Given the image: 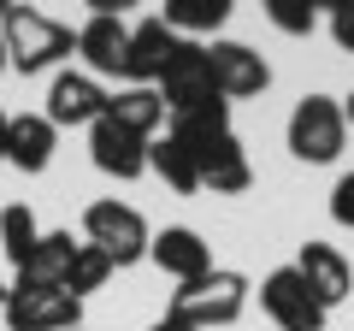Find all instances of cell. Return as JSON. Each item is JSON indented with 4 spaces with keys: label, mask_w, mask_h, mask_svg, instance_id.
Listing matches in <instances>:
<instances>
[{
    "label": "cell",
    "mask_w": 354,
    "mask_h": 331,
    "mask_svg": "<svg viewBox=\"0 0 354 331\" xmlns=\"http://www.w3.org/2000/svg\"><path fill=\"white\" fill-rule=\"evenodd\" d=\"M71 255H77L71 231H41V237H36V249L24 255V267H18V284L65 290V272H71Z\"/></svg>",
    "instance_id": "16"
},
{
    "label": "cell",
    "mask_w": 354,
    "mask_h": 331,
    "mask_svg": "<svg viewBox=\"0 0 354 331\" xmlns=\"http://www.w3.org/2000/svg\"><path fill=\"white\" fill-rule=\"evenodd\" d=\"M0 314H6L12 331H77L83 325V302L71 290H41V284H12Z\"/></svg>",
    "instance_id": "6"
},
{
    "label": "cell",
    "mask_w": 354,
    "mask_h": 331,
    "mask_svg": "<svg viewBox=\"0 0 354 331\" xmlns=\"http://www.w3.org/2000/svg\"><path fill=\"white\" fill-rule=\"evenodd\" d=\"M53 142H59V130H53L41 113H18L12 130H6V160H12L18 172H48Z\"/></svg>",
    "instance_id": "17"
},
{
    "label": "cell",
    "mask_w": 354,
    "mask_h": 331,
    "mask_svg": "<svg viewBox=\"0 0 354 331\" xmlns=\"http://www.w3.org/2000/svg\"><path fill=\"white\" fill-rule=\"evenodd\" d=\"M36 237H41V225H36V213H30L24 202L0 207V249H6V260H12V272L24 267V255L36 249Z\"/></svg>",
    "instance_id": "22"
},
{
    "label": "cell",
    "mask_w": 354,
    "mask_h": 331,
    "mask_svg": "<svg viewBox=\"0 0 354 331\" xmlns=\"http://www.w3.org/2000/svg\"><path fill=\"white\" fill-rule=\"evenodd\" d=\"M148 260H153L160 272H171L177 284H195V278L213 272V249H207L201 231H189V225H165L160 237L148 242Z\"/></svg>",
    "instance_id": "14"
},
{
    "label": "cell",
    "mask_w": 354,
    "mask_h": 331,
    "mask_svg": "<svg viewBox=\"0 0 354 331\" xmlns=\"http://www.w3.org/2000/svg\"><path fill=\"white\" fill-rule=\"evenodd\" d=\"M207 71H213V89L225 101H248L272 83V65L248 48V42H207Z\"/></svg>",
    "instance_id": "8"
},
{
    "label": "cell",
    "mask_w": 354,
    "mask_h": 331,
    "mask_svg": "<svg viewBox=\"0 0 354 331\" xmlns=\"http://www.w3.org/2000/svg\"><path fill=\"white\" fill-rule=\"evenodd\" d=\"M148 172H160L177 195H195L201 190V166H195V148H183L177 136L165 142H148Z\"/></svg>",
    "instance_id": "19"
},
{
    "label": "cell",
    "mask_w": 354,
    "mask_h": 331,
    "mask_svg": "<svg viewBox=\"0 0 354 331\" xmlns=\"http://www.w3.org/2000/svg\"><path fill=\"white\" fill-rule=\"evenodd\" d=\"M0 307H6V284H0Z\"/></svg>",
    "instance_id": "31"
},
{
    "label": "cell",
    "mask_w": 354,
    "mask_h": 331,
    "mask_svg": "<svg viewBox=\"0 0 354 331\" xmlns=\"http://www.w3.org/2000/svg\"><path fill=\"white\" fill-rule=\"evenodd\" d=\"M266 18H272L283 36H313V24H319V12L307 0H266Z\"/></svg>",
    "instance_id": "24"
},
{
    "label": "cell",
    "mask_w": 354,
    "mask_h": 331,
    "mask_svg": "<svg viewBox=\"0 0 354 331\" xmlns=\"http://www.w3.org/2000/svg\"><path fill=\"white\" fill-rule=\"evenodd\" d=\"M88 160L101 166L106 178L130 184V178H142V172H148V142L130 136V130L113 125V118H95V125H88Z\"/></svg>",
    "instance_id": "11"
},
{
    "label": "cell",
    "mask_w": 354,
    "mask_h": 331,
    "mask_svg": "<svg viewBox=\"0 0 354 331\" xmlns=\"http://www.w3.org/2000/svg\"><path fill=\"white\" fill-rule=\"evenodd\" d=\"M113 272H118V267L101 255V249H95V242H77V255H71V272H65V290H71L77 302H83V296H95L106 278H113Z\"/></svg>",
    "instance_id": "23"
},
{
    "label": "cell",
    "mask_w": 354,
    "mask_h": 331,
    "mask_svg": "<svg viewBox=\"0 0 354 331\" xmlns=\"http://www.w3.org/2000/svg\"><path fill=\"white\" fill-rule=\"evenodd\" d=\"M260 307L272 319H278V331H325V307H319V296L301 284V272L295 267H278V272H266L260 284Z\"/></svg>",
    "instance_id": "7"
},
{
    "label": "cell",
    "mask_w": 354,
    "mask_h": 331,
    "mask_svg": "<svg viewBox=\"0 0 354 331\" xmlns=\"http://www.w3.org/2000/svg\"><path fill=\"white\" fill-rule=\"evenodd\" d=\"M106 113V89L95 83L88 71H59L48 83V125L53 130H65V125H95V118Z\"/></svg>",
    "instance_id": "9"
},
{
    "label": "cell",
    "mask_w": 354,
    "mask_h": 331,
    "mask_svg": "<svg viewBox=\"0 0 354 331\" xmlns=\"http://www.w3.org/2000/svg\"><path fill=\"white\" fill-rule=\"evenodd\" d=\"M242 307H248V278H242V272H230V267H213L207 278L177 284V296H171V307H165V314L183 319V325H195V331H213V325L242 319Z\"/></svg>",
    "instance_id": "2"
},
{
    "label": "cell",
    "mask_w": 354,
    "mask_h": 331,
    "mask_svg": "<svg viewBox=\"0 0 354 331\" xmlns=\"http://www.w3.org/2000/svg\"><path fill=\"white\" fill-rule=\"evenodd\" d=\"M160 18H165L183 42H195V36H207V30H218V24L230 18V0H165Z\"/></svg>",
    "instance_id": "21"
},
{
    "label": "cell",
    "mask_w": 354,
    "mask_h": 331,
    "mask_svg": "<svg viewBox=\"0 0 354 331\" xmlns=\"http://www.w3.org/2000/svg\"><path fill=\"white\" fill-rule=\"evenodd\" d=\"M295 272H301V284L319 296V307H325V314L354 290V267H348V255H342V249H330V242H301Z\"/></svg>",
    "instance_id": "13"
},
{
    "label": "cell",
    "mask_w": 354,
    "mask_h": 331,
    "mask_svg": "<svg viewBox=\"0 0 354 331\" xmlns=\"http://www.w3.org/2000/svg\"><path fill=\"white\" fill-rule=\"evenodd\" d=\"M195 166H201V190H213V195H242L254 184V166L236 136H218L207 148H195Z\"/></svg>",
    "instance_id": "15"
},
{
    "label": "cell",
    "mask_w": 354,
    "mask_h": 331,
    "mask_svg": "<svg viewBox=\"0 0 354 331\" xmlns=\"http://www.w3.org/2000/svg\"><path fill=\"white\" fill-rule=\"evenodd\" d=\"M124 48H130V24L118 12H88V24L77 30V53H83L88 77H124Z\"/></svg>",
    "instance_id": "12"
},
{
    "label": "cell",
    "mask_w": 354,
    "mask_h": 331,
    "mask_svg": "<svg viewBox=\"0 0 354 331\" xmlns=\"http://www.w3.org/2000/svg\"><path fill=\"white\" fill-rule=\"evenodd\" d=\"M77 331H88V325H77Z\"/></svg>",
    "instance_id": "32"
},
{
    "label": "cell",
    "mask_w": 354,
    "mask_h": 331,
    "mask_svg": "<svg viewBox=\"0 0 354 331\" xmlns=\"http://www.w3.org/2000/svg\"><path fill=\"white\" fill-rule=\"evenodd\" d=\"M153 331H195V325H183V319H171V314H165V319H153Z\"/></svg>",
    "instance_id": "27"
},
{
    "label": "cell",
    "mask_w": 354,
    "mask_h": 331,
    "mask_svg": "<svg viewBox=\"0 0 354 331\" xmlns=\"http://www.w3.org/2000/svg\"><path fill=\"white\" fill-rule=\"evenodd\" d=\"M0 42H6V65L12 71H48L65 53H77V30L59 24V18L36 12V6H6L0 12Z\"/></svg>",
    "instance_id": "1"
},
{
    "label": "cell",
    "mask_w": 354,
    "mask_h": 331,
    "mask_svg": "<svg viewBox=\"0 0 354 331\" xmlns=\"http://www.w3.org/2000/svg\"><path fill=\"white\" fill-rule=\"evenodd\" d=\"M6 130H12V118L0 113V160H6Z\"/></svg>",
    "instance_id": "28"
},
{
    "label": "cell",
    "mask_w": 354,
    "mask_h": 331,
    "mask_svg": "<svg viewBox=\"0 0 354 331\" xmlns=\"http://www.w3.org/2000/svg\"><path fill=\"white\" fill-rule=\"evenodd\" d=\"M348 142V118H342V101L330 95H301L290 113V154L307 166H330Z\"/></svg>",
    "instance_id": "3"
},
{
    "label": "cell",
    "mask_w": 354,
    "mask_h": 331,
    "mask_svg": "<svg viewBox=\"0 0 354 331\" xmlns=\"http://www.w3.org/2000/svg\"><path fill=\"white\" fill-rule=\"evenodd\" d=\"M101 118H113V125H124L130 136L153 142V130L165 125V101H160V89H118V95H106Z\"/></svg>",
    "instance_id": "18"
},
{
    "label": "cell",
    "mask_w": 354,
    "mask_h": 331,
    "mask_svg": "<svg viewBox=\"0 0 354 331\" xmlns=\"http://www.w3.org/2000/svg\"><path fill=\"white\" fill-rule=\"evenodd\" d=\"M177 30L165 24V18H142V24H130V48H124V77H130V89H153L165 71V60H171L177 48Z\"/></svg>",
    "instance_id": "10"
},
{
    "label": "cell",
    "mask_w": 354,
    "mask_h": 331,
    "mask_svg": "<svg viewBox=\"0 0 354 331\" xmlns=\"http://www.w3.org/2000/svg\"><path fill=\"white\" fill-rule=\"evenodd\" d=\"M171 136L183 148H207V142L230 136V101H207V107H189V113H171Z\"/></svg>",
    "instance_id": "20"
},
{
    "label": "cell",
    "mask_w": 354,
    "mask_h": 331,
    "mask_svg": "<svg viewBox=\"0 0 354 331\" xmlns=\"http://www.w3.org/2000/svg\"><path fill=\"white\" fill-rule=\"evenodd\" d=\"M83 242H95L113 267H136V260H148L153 231H148V219H142L136 207H124V202H95V207L83 213Z\"/></svg>",
    "instance_id": "4"
},
{
    "label": "cell",
    "mask_w": 354,
    "mask_h": 331,
    "mask_svg": "<svg viewBox=\"0 0 354 331\" xmlns=\"http://www.w3.org/2000/svg\"><path fill=\"white\" fill-rule=\"evenodd\" d=\"M0 12H6V0H0ZM0 71H6V42H0Z\"/></svg>",
    "instance_id": "30"
},
{
    "label": "cell",
    "mask_w": 354,
    "mask_h": 331,
    "mask_svg": "<svg viewBox=\"0 0 354 331\" xmlns=\"http://www.w3.org/2000/svg\"><path fill=\"white\" fill-rule=\"evenodd\" d=\"M342 118H348V125H354V95H348V101H342Z\"/></svg>",
    "instance_id": "29"
},
{
    "label": "cell",
    "mask_w": 354,
    "mask_h": 331,
    "mask_svg": "<svg viewBox=\"0 0 354 331\" xmlns=\"http://www.w3.org/2000/svg\"><path fill=\"white\" fill-rule=\"evenodd\" d=\"M330 36H337V48L354 53V0L348 6H330Z\"/></svg>",
    "instance_id": "26"
},
{
    "label": "cell",
    "mask_w": 354,
    "mask_h": 331,
    "mask_svg": "<svg viewBox=\"0 0 354 331\" xmlns=\"http://www.w3.org/2000/svg\"><path fill=\"white\" fill-rule=\"evenodd\" d=\"M330 219H337L342 231H354V172H342L337 190H330Z\"/></svg>",
    "instance_id": "25"
},
{
    "label": "cell",
    "mask_w": 354,
    "mask_h": 331,
    "mask_svg": "<svg viewBox=\"0 0 354 331\" xmlns=\"http://www.w3.org/2000/svg\"><path fill=\"white\" fill-rule=\"evenodd\" d=\"M160 101L165 113H189V107H207V101H225V95L213 89V71H207V42H177L171 60H165L160 71Z\"/></svg>",
    "instance_id": "5"
}]
</instances>
